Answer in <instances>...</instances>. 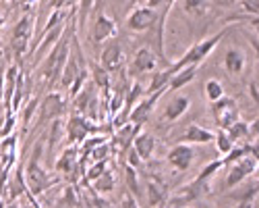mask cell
Returning a JSON list of instances; mask_svg holds the SVG:
<instances>
[{"instance_id":"obj_15","label":"cell","mask_w":259,"mask_h":208,"mask_svg":"<svg viewBox=\"0 0 259 208\" xmlns=\"http://www.w3.org/2000/svg\"><path fill=\"white\" fill-rule=\"evenodd\" d=\"M168 185L158 179V177H149L147 185H145V196H147V206H166L168 200Z\"/></svg>"},{"instance_id":"obj_8","label":"cell","mask_w":259,"mask_h":208,"mask_svg":"<svg viewBox=\"0 0 259 208\" xmlns=\"http://www.w3.org/2000/svg\"><path fill=\"white\" fill-rule=\"evenodd\" d=\"M64 113H67V98H64V94L48 92L46 98L39 102V117L35 121H37V125H44L54 119H60Z\"/></svg>"},{"instance_id":"obj_35","label":"cell","mask_w":259,"mask_h":208,"mask_svg":"<svg viewBox=\"0 0 259 208\" xmlns=\"http://www.w3.org/2000/svg\"><path fill=\"white\" fill-rule=\"evenodd\" d=\"M241 7H243L249 15L257 17V13H259V0H241Z\"/></svg>"},{"instance_id":"obj_17","label":"cell","mask_w":259,"mask_h":208,"mask_svg":"<svg viewBox=\"0 0 259 208\" xmlns=\"http://www.w3.org/2000/svg\"><path fill=\"white\" fill-rule=\"evenodd\" d=\"M247 67V56H245V50L243 48H228L226 54H224V69L228 75L232 77H239Z\"/></svg>"},{"instance_id":"obj_39","label":"cell","mask_w":259,"mask_h":208,"mask_svg":"<svg viewBox=\"0 0 259 208\" xmlns=\"http://www.w3.org/2000/svg\"><path fill=\"white\" fill-rule=\"evenodd\" d=\"M5 96V67H0V102Z\"/></svg>"},{"instance_id":"obj_21","label":"cell","mask_w":259,"mask_h":208,"mask_svg":"<svg viewBox=\"0 0 259 208\" xmlns=\"http://www.w3.org/2000/svg\"><path fill=\"white\" fill-rule=\"evenodd\" d=\"M94 190L98 192V194H110V192H114V187H116V179H114V173L110 171V169H106L100 177H96L92 183H90Z\"/></svg>"},{"instance_id":"obj_27","label":"cell","mask_w":259,"mask_h":208,"mask_svg":"<svg viewBox=\"0 0 259 208\" xmlns=\"http://www.w3.org/2000/svg\"><path fill=\"white\" fill-rule=\"evenodd\" d=\"M203 90H205V98H207L209 102H213V100H218V98H222V96H224V83H222L220 79L211 77V79H207V81H205Z\"/></svg>"},{"instance_id":"obj_5","label":"cell","mask_w":259,"mask_h":208,"mask_svg":"<svg viewBox=\"0 0 259 208\" xmlns=\"http://www.w3.org/2000/svg\"><path fill=\"white\" fill-rule=\"evenodd\" d=\"M253 173H257V156H253L251 152H247V154H243L236 162L228 164V173H226V179H224V187H226V190H234V187H239Z\"/></svg>"},{"instance_id":"obj_2","label":"cell","mask_w":259,"mask_h":208,"mask_svg":"<svg viewBox=\"0 0 259 208\" xmlns=\"http://www.w3.org/2000/svg\"><path fill=\"white\" fill-rule=\"evenodd\" d=\"M69 52H71V36L64 31V36L56 42V44L46 52V60L39 65V77L48 81L50 86H54V81H58L60 77V71L64 67V62L69 58Z\"/></svg>"},{"instance_id":"obj_36","label":"cell","mask_w":259,"mask_h":208,"mask_svg":"<svg viewBox=\"0 0 259 208\" xmlns=\"http://www.w3.org/2000/svg\"><path fill=\"white\" fill-rule=\"evenodd\" d=\"M141 158H139V154L131 148V150H128V156H126V164H131V166H135V169H139V166H141Z\"/></svg>"},{"instance_id":"obj_18","label":"cell","mask_w":259,"mask_h":208,"mask_svg":"<svg viewBox=\"0 0 259 208\" xmlns=\"http://www.w3.org/2000/svg\"><path fill=\"white\" fill-rule=\"evenodd\" d=\"M179 142H183V144H193V146L211 144V142H213V131H209L207 127H201V125H197V123H191L189 127L183 131V135L179 137Z\"/></svg>"},{"instance_id":"obj_4","label":"cell","mask_w":259,"mask_h":208,"mask_svg":"<svg viewBox=\"0 0 259 208\" xmlns=\"http://www.w3.org/2000/svg\"><path fill=\"white\" fill-rule=\"evenodd\" d=\"M209 181H201V179H193L187 185H181L177 192L168 194L166 206H191L197 204L199 200H203L205 196H209Z\"/></svg>"},{"instance_id":"obj_24","label":"cell","mask_w":259,"mask_h":208,"mask_svg":"<svg viewBox=\"0 0 259 208\" xmlns=\"http://www.w3.org/2000/svg\"><path fill=\"white\" fill-rule=\"evenodd\" d=\"M183 9L191 17H205L209 13V9H211V3L209 0H185Z\"/></svg>"},{"instance_id":"obj_6","label":"cell","mask_w":259,"mask_h":208,"mask_svg":"<svg viewBox=\"0 0 259 208\" xmlns=\"http://www.w3.org/2000/svg\"><path fill=\"white\" fill-rule=\"evenodd\" d=\"M158 19H160V13L156 9L143 5V7H137L128 13V17L124 21V27L131 33H143V31H149L152 27H156Z\"/></svg>"},{"instance_id":"obj_40","label":"cell","mask_w":259,"mask_h":208,"mask_svg":"<svg viewBox=\"0 0 259 208\" xmlns=\"http://www.w3.org/2000/svg\"><path fill=\"white\" fill-rule=\"evenodd\" d=\"M0 3H7V0H0Z\"/></svg>"},{"instance_id":"obj_25","label":"cell","mask_w":259,"mask_h":208,"mask_svg":"<svg viewBox=\"0 0 259 208\" xmlns=\"http://www.w3.org/2000/svg\"><path fill=\"white\" fill-rule=\"evenodd\" d=\"M92 81L106 94L110 90V73H108L102 65H92Z\"/></svg>"},{"instance_id":"obj_11","label":"cell","mask_w":259,"mask_h":208,"mask_svg":"<svg viewBox=\"0 0 259 208\" xmlns=\"http://www.w3.org/2000/svg\"><path fill=\"white\" fill-rule=\"evenodd\" d=\"M100 65L108 71V73H118L120 69H124V46L120 40L110 42L100 54Z\"/></svg>"},{"instance_id":"obj_10","label":"cell","mask_w":259,"mask_h":208,"mask_svg":"<svg viewBox=\"0 0 259 208\" xmlns=\"http://www.w3.org/2000/svg\"><path fill=\"white\" fill-rule=\"evenodd\" d=\"M166 162L170 164V169H175L179 173L189 171L193 166V162H195V148H193V144L179 142L175 148L166 154Z\"/></svg>"},{"instance_id":"obj_38","label":"cell","mask_w":259,"mask_h":208,"mask_svg":"<svg viewBox=\"0 0 259 208\" xmlns=\"http://www.w3.org/2000/svg\"><path fill=\"white\" fill-rule=\"evenodd\" d=\"M211 5H215V7H232L236 0H209Z\"/></svg>"},{"instance_id":"obj_31","label":"cell","mask_w":259,"mask_h":208,"mask_svg":"<svg viewBox=\"0 0 259 208\" xmlns=\"http://www.w3.org/2000/svg\"><path fill=\"white\" fill-rule=\"evenodd\" d=\"M222 166H224V164H222V158H215V160H211V162H207V164L203 166V169L197 173V177H195V179L209 181V179H211L215 173H218V171L222 169Z\"/></svg>"},{"instance_id":"obj_37","label":"cell","mask_w":259,"mask_h":208,"mask_svg":"<svg viewBox=\"0 0 259 208\" xmlns=\"http://www.w3.org/2000/svg\"><path fill=\"white\" fill-rule=\"evenodd\" d=\"M249 96H251V100H253V104H257V79H253L251 83H249Z\"/></svg>"},{"instance_id":"obj_1","label":"cell","mask_w":259,"mask_h":208,"mask_svg":"<svg viewBox=\"0 0 259 208\" xmlns=\"http://www.w3.org/2000/svg\"><path fill=\"white\" fill-rule=\"evenodd\" d=\"M41 152H44V142L35 144L33 154H31V158L27 160V166H25V171H23L25 185H27V190H29L31 196L44 194L46 190H50V187L56 183L54 175H52L50 171H46V169H44V164L39 162Z\"/></svg>"},{"instance_id":"obj_41","label":"cell","mask_w":259,"mask_h":208,"mask_svg":"<svg viewBox=\"0 0 259 208\" xmlns=\"http://www.w3.org/2000/svg\"><path fill=\"white\" fill-rule=\"evenodd\" d=\"M100 3H102V0H98V5H100Z\"/></svg>"},{"instance_id":"obj_13","label":"cell","mask_w":259,"mask_h":208,"mask_svg":"<svg viewBox=\"0 0 259 208\" xmlns=\"http://www.w3.org/2000/svg\"><path fill=\"white\" fill-rule=\"evenodd\" d=\"M94 127H96L94 121H90L88 117L75 113V115H71V119H69V123H67V137H69V142H71L73 146H79L90 133L96 131Z\"/></svg>"},{"instance_id":"obj_12","label":"cell","mask_w":259,"mask_h":208,"mask_svg":"<svg viewBox=\"0 0 259 208\" xmlns=\"http://www.w3.org/2000/svg\"><path fill=\"white\" fill-rule=\"evenodd\" d=\"M118 33V27H116V21L108 15L106 11H98L96 15V21L92 25V42L98 46V44H104L110 38H114Z\"/></svg>"},{"instance_id":"obj_28","label":"cell","mask_w":259,"mask_h":208,"mask_svg":"<svg viewBox=\"0 0 259 208\" xmlns=\"http://www.w3.org/2000/svg\"><path fill=\"white\" fill-rule=\"evenodd\" d=\"M56 204H58V206H81L83 202L79 200V192L75 190V187L67 185V187H64V190H62L60 198L56 200Z\"/></svg>"},{"instance_id":"obj_23","label":"cell","mask_w":259,"mask_h":208,"mask_svg":"<svg viewBox=\"0 0 259 208\" xmlns=\"http://www.w3.org/2000/svg\"><path fill=\"white\" fill-rule=\"evenodd\" d=\"M226 133L236 144V142H241V140H245V137L251 135V125L247 121H243V119H236L232 125H228V127H226Z\"/></svg>"},{"instance_id":"obj_7","label":"cell","mask_w":259,"mask_h":208,"mask_svg":"<svg viewBox=\"0 0 259 208\" xmlns=\"http://www.w3.org/2000/svg\"><path fill=\"white\" fill-rule=\"evenodd\" d=\"M211 104V115H213V121L218 123V127L226 129L228 125H232L236 119H241V111H239V104H236L234 98L230 96H222L218 100L209 102Z\"/></svg>"},{"instance_id":"obj_3","label":"cell","mask_w":259,"mask_h":208,"mask_svg":"<svg viewBox=\"0 0 259 208\" xmlns=\"http://www.w3.org/2000/svg\"><path fill=\"white\" fill-rule=\"evenodd\" d=\"M228 33V27L226 29H222L220 33H215V36H209V38H203V40H199V42H195L175 65H170L172 67V71H177V69H181V67H187V65H201V62L211 54V50L215 48L222 42V38Z\"/></svg>"},{"instance_id":"obj_34","label":"cell","mask_w":259,"mask_h":208,"mask_svg":"<svg viewBox=\"0 0 259 208\" xmlns=\"http://www.w3.org/2000/svg\"><path fill=\"white\" fill-rule=\"evenodd\" d=\"M37 98H31L25 107H21V111H23V129H27V125H29V121L35 117V111H37Z\"/></svg>"},{"instance_id":"obj_33","label":"cell","mask_w":259,"mask_h":208,"mask_svg":"<svg viewBox=\"0 0 259 208\" xmlns=\"http://www.w3.org/2000/svg\"><path fill=\"white\" fill-rule=\"evenodd\" d=\"M106 169H108V160H94V166H90V169L85 171V179L92 183V181H94L96 177H100Z\"/></svg>"},{"instance_id":"obj_32","label":"cell","mask_w":259,"mask_h":208,"mask_svg":"<svg viewBox=\"0 0 259 208\" xmlns=\"http://www.w3.org/2000/svg\"><path fill=\"white\" fill-rule=\"evenodd\" d=\"M108 154H110V142H108V140L96 144L94 148L90 150V158H92V162H94V160H108Z\"/></svg>"},{"instance_id":"obj_16","label":"cell","mask_w":259,"mask_h":208,"mask_svg":"<svg viewBox=\"0 0 259 208\" xmlns=\"http://www.w3.org/2000/svg\"><path fill=\"white\" fill-rule=\"evenodd\" d=\"M131 148L139 154L141 160H152V156L156 154V148H158V142H156V137L149 131H139L133 137Z\"/></svg>"},{"instance_id":"obj_29","label":"cell","mask_w":259,"mask_h":208,"mask_svg":"<svg viewBox=\"0 0 259 208\" xmlns=\"http://www.w3.org/2000/svg\"><path fill=\"white\" fill-rule=\"evenodd\" d=\"M124 173H126V187L135 198L141 196V190H139V175H137V169L131 164H124Z\"/></svg>"},{"instance_id":"obj_22","label":"cell","mask_w":259,"mask_h":208,"mask_svg":"<svg viewBox=\"0 0 259 208\" xmlns=\"http://www.w3.org/2000/svg\"><path fill=\"white\" fill-rule=\"evenodd\" d=\"M172 75V67H166L164 71H154L152 79L145 86V94H154V92H160V90H166L168 86V79Z\"/></svg>"},{"instance_id":"obj_9","label":"cell","mask_w":259,"mask_h":208,"mask_svg":"<svg viewBox=\"0 0 259 208\" xmlns=\"http://www.w3.org/2000/svg\"><path fill=\"white\" fill-rule=\"evenodd\" d=\"M158 52L154 48H149V46H143L135 52L133 60H131V65H128L126 69V75L128 77H139V75H147V73H154L156 67H158Z\"/></svg>"},{"instance_id":"obj_20","label":"cell","mask_w":259,"mask_h":208,"mask_svg":"<svg viewBox=\"0 0 259 208\" xmlns=\"http://www.w3.org/2000/svg\"><path fill=\"white\" fill-rule=\"evenodd\" d=\"M77 164H79V148H77V146H71V148H67L56 158L54 169H56V173L71 175Z\"/></svg>"},{"instance_id":"obj_14","label":"cell","mask_w":259,"mask_h":208,"mask_svg":"<svg viewBox=\"0 0 259 208\" xmlns=\"http://www.w3.org/2000/svg\"><path fill=\"white\" fill-rule=\"evenodd\" d=\"M191 107V98L189 96H183V94H177V96H172L166 104H164V109H162V119L164 121H179Z\"/></svg>"},{"instance_id":"obj_26","label":"cell","mask_w":259,"mask_h":208,"mask_svg":"<svg viewBox=\"0 0 259 208\" xmlns=\"http://www.w3.org/2000/svg\"><path fill=\"white\" fill-rule=\"evenodd\" d=\"M98 5V0H79L77 3V19H79V29L85 27V23H88V19L94 11V7Z\"/></svg>"},{"instance_id":"obj_19","label":"cell","mask_w":259,"mask_h":208,"mask_svg":"<svg viewBox=\"0 0 259 208\" xmlns=\"http://www.w3.org/2000/svg\"><path fill=\"white\" fill-rule=\"evenodd\" d=\"M197 71H199V65H187V67H181V69H177V71H172L166 90H168V92H170V90L177 92V90L185 88L187 83H191L193 79H195Z\"/></svg>"},{"instance_id":"obj_30","label":"cell","mask_w":259,"mask_h":208,"mask_svg":"<svg viewBox=\"0 0 259 208\" xmlns=\"http://www.w3.org/2000/svg\"><path fill=\"white\" fill-rule=\"evenodd\" d=\"M211 144H215V150H218L222 156L232 148V146H234V142L230 140V135L226 133V129H222L220 127V131L218 133H213V142Z\"/></svg>"}]
</instances>
